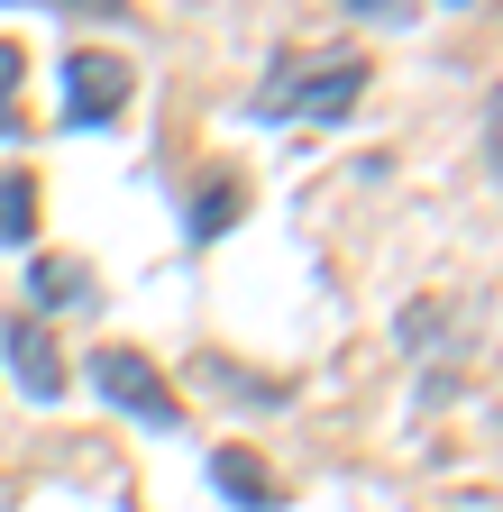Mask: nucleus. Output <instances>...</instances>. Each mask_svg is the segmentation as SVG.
<instances>
[{
    "instance_id": "f257e3e1",
    "label": "nucleus",
    "mask_w": 503,
    "mask_h": 512,
    "mask_svg": "<svg viewBox=\"0 0 503 512\" xmlns=\"http://www.w3.org/2000/svg\"><path fill=\"white\" fill-rule=\"evenodd\" d=\"M357 83H366V55H348V46H330V55H275V83L257 92V119H293V110L339 119L357 101Z\"/></svg>"
},
{
    "instance_id": "f03ea898",
    "label": "nucleus",
    "mask_w": 503,
    "mask_h": 512,
    "mask_svg": "<svg viewBox=\"0 0 503 512\" xmlns=\"http://www.w3.org/2000/svg\"><path fill=\"white\" fill-rule=\"evenodd\" d=\"M92 394L101 403H119V412H129V421H156V430H174V384L138 357V348H92Z\"/></svg>"
},
{
    "instance_id": "7ed1b4c3",
    "label": "nucleus",
    "mask_w": 503,
    "mask_h": 512,
    "mask_svg": "<svg viewBox=\"0 0 503 512\" xmlns=\"http://www.w3.org/2000/svg\"><path fill=\"white\" fill-rule=\"evenodd\" d=\"M119 101H129V64L119 55H65V128L119 119Z\"/></svg>"
},
{
    "instance_id": "20e7f679",
    "label": "nucleus",
    "mask_w": 503,
    "mask_h": 512,
    "mask_svg": "<svg viewBox=\"0 0 503 512\" xmlns=\"http://www.w3.org/2000/svg\"><path fill=\"white\" fill-rule=\"evenodd\" d=\"M0 357H10V384L28 403H55L65 394V357H55V339H46V320H10V330H0Z\"/></svg>"
},
{
    "instance_id": "39448f33",
    "label": "nucleus",
    "mask_w": 503,
    "mask_h": 512,
    "mask_svg": "<svg viewBox=\"0 0 503 512\" xmlns=\"http://www.w3.org/2000/svg\"><path fill=\"white\" fill-rule=\"evenodd\" d=\"M28 293L46 311H74V302H92V266H83V256H37V266H28Z\"/></svg>"
},
{
    "instance_id": "423d86ee",
    "label": "nucleus",
    "mask_w": 503,
    "mask_h": 512,
    "mask_svg": "<svg viewBox=\"0 0 503 512\" xmlns=\"http://www.w3.org/2000/svg\"><path fill=\"white\" fill-rule=\"evenodd\" d=\"M211 485H220L229 503H247V512H266V503H275L266 467H257V458H238V448H220V458H211Z\"/></svg>"
},
{
    "instance_id": "0eeeda50",
    "label": "nucleus",
    "mask_w": 503,
    "mask_h": 512,
    "mask_svg": "<svg viewBox=\"0 0 503 512\" xmlns=\"http://www.w3.org/2000/svg\"><path fill=\"white\" fill-rule=\"evenodd\" d=\"M28 229H37V183L0 174V247H28Z\"/></svg>"
},
{
    "instance_id": "6e6552de",
    "label": "nucleus",
    "mask_w": 503,
    "mask_h": 512,
    "mask_svg": "<svg viewBox=\"0 0 503 512\" xmlns=\"http://www.w3.org/2000/svg\"><path fill=\"white\" fill-rule=\"evenodd\" d=\"M238 220V183H202V202H193V238H220Z\"/></svg>"
},
{
    "instance_id": "1a4fd4ad",
    "label": "nucleus",
    "mask_w": 503,
    "mask_h": 512,
    "mask_svg": "<svg viewBox=\"0 0 503 512\" xmlns=\"http://www.w3.org/2000/svg\"><path fill=\"white\" fill-rule=\"evenodd\" d=\"M19 74H28V55L0 37V128H10V83H19Z\"/></svg>"
},
{
    "instance_id": "9d476101",
    "label": "nucleus",
    "mask_w": 503,
    "mask_h": 512,
    "mask_svg": "<svg viewBox=\"0 0 503 512\" xmlns=\"http://www.w3.org/2000/svg\"><path fill=\"white\" fill-rule=\"evenodd\" d=\"M339 10H357V19H385V28H403V19H412V0H339Z\"/></svg>"
},
{
    "instance_id": "9b49d317",
    "label": "nucleus",
    "mask_w": 503,
    "mask_h": 512,
    "mask_svg": "<svg viewBox=\"0 0 503 512\" xmlns=\"http://www.w3.org/2000/svg\"><path fill=\"white\" fill-rule=\"evenodd\" d=\"M458 10H467V0H458Z\"/></svg>"
}]
</instances>
